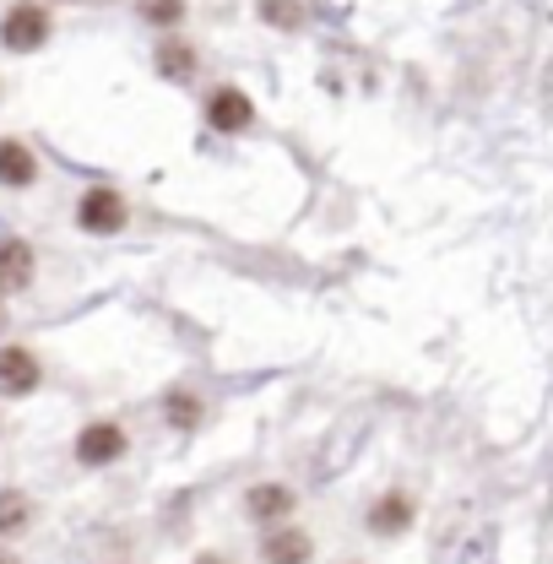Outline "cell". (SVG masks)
Here are the masks:
<instances>
[{"label": "cell", "instance_id": "ba28073f", "mask_svg": "<svg viewBox=\"0 0 553 564\" xmlns=\"http://www.w3.org/2000/svg\"><path fill=\"white\" fill-rule=\"evenodd\" d=\"M293 505H299V494L288 489V484H256V489H245V516H250L256 527L293 521Z\"/></svg>", "mask_w": 553, "mask_h": 564}, {"label": "cell", "instance_id": "7c38bea8", "mask_svg": "<svg viewBox=\"0 0 553 564\" xmlns=\"http://www.w3.org/2000/svg\"><path fill=\"white\" fill-rule=\"evenodd\" d=\"M185 0H137V17L147 22V28H158V33H174L180 22H185Z\"/></svg>", "mask_w": 553, "mask_h": 564}, {"label": "cell", "instance_id": "2e32d148", "mask_svg": "<svg viewBox=\"0 0 553 564\" xmlns=\"http://www.w3.org/2000/svg\"><path fill=\"white\" fill-rule=\"evenodd\" d=\"M191 564H228V560H223L217 549H207V554H196V560H191Z\"/></svg>", "mask_w": 553, "mask_h": 564}, {"label": "cell", "instance_id": "3957f363", "mask_svg": "<svg viewBox=\"0 0 553 564\" xmlns=\"http://www.w3.org/2000/svg\"><path fill=\"white\" fill-rule=\"evenodd\" d=\"M126 451H131V434L115 419H93L76 434V462H87V467H109V462H120Z\"/></svg>", "mask_w": 553, "mask_h": 564}, {"label": "cell", "instance_id": "e0dca14e", "mask_svg": "<svg viewBox=\"0 0 553 564\" xmlns=\"http://www.w3.org/2000/svg\"><path fill=\"white\" fill-rule=\"evenodd\" d=\"M0 564H22V560H17V554H11V549H0Z\"/></svg>", "mask_w": 553, "mask_h": 564}, {"label": "cell", "instance_id": "7a4b0ae2", "mask_svg": "<svg viewBox=\"0 0 553 564\" xmlns=\"http://www.w3.org/2000/svg\"><path fill=\"white\" fill-rule=\"evenodd\" d=\"M413 521H418V499L408 489L375 494V499H369V510H364V527H369L375 538H402Z\"/></svg>", "mask_w": 553, "mask_h": 564}, {"label": "cell", "instance_id": "6da1fadb", "mask_svg": "<svg viewBox=\"0 0 553 564\" xmlns=\"http://www.w3.org/2000/svg\"><path fill=\"white\" fill-rule=\"evenodd\" d=\"M50 33H55V22H50V11H44L39 0H17V6L0 17V44H6L11 55H33V50H44Z\"/></svg>", "mask_w": 553, "mask_h": 564}, {"label": "cell", "instance_id": "9c48e42d", "mask_svg": "<svg viewBox=\"0 0 553 564\" xmlns=\"http://www.w3.org/2000/svg\"><path fill=\"white\" fill-rule=\"evenodd\" d=\"M44 380L39 358L28 348H0V397H33Z\"/></svg>", "mask_w": 553, "mask_h": 564}, {"label": "cell", "instance_id": "5b68a950", "mask_svg": "<svg viewBox=\"0 0 553 564\" xmlns=\"http://www.w3.org/2000/svg\"><path fill=\"white\" fill-rule=\"evenodd\" d=\"M207 126L212 131H223V137L250 131V126H256V104H250V93H239V87H217V93L207 98Z\"/></svg>", "mask_w": 553, "mask_h": 564}, {"label": "cell", "instance_id": "8fae6325", "mask_svg": "<svg viewBox=\"0 0 553 564\" xmlns=\"http://www.w3.org/2000/svg\"><path fill=\"white\" fill-rule=\"evenodd\" d=\"M33 180H39V158H33L22 141H0V185L22 191V185H33Z\"/></svg>", "mask_w": 553, "mask_h": 564}, {"label": "cell", "instance_id": "30bf717a", "mask_svg": "<svg viewBox=\"0 0 553 564\" xmlns=\"http://www.w3.org/2000/svg\"><path fill=\"white\" fill-rule=\"evenodd\" d=\"M33 278H39L33 245H22V239H0V299H6V293L33 288Z\"/></svg>", "mask_w": 553, "mask_h": 564}, {"label": "cell", "instance_id": "277c9868", "mask_svg": "<svg viewBox=\"0 0 553 564\" xmlns=\"http://www.w3.org/2000/svg\"><path fill=\"white\" fill-rule=\"evenodd\" d=\"M76 223H82L87 234H120V228L131 223V207H126L120 191L98 185V191H87V196L76 202Z\"/></svg>", "mask_w": 553, "mask_h": 564}, {"label": "cell", "instance_id": "ac0fdd59", "mask_svg": "<svg viewBox=\"0 0 553 564\" xmlns=\"http://www.w3.org/2000/svg\"><path fill=\"white\" fill-rule=\"evenodd\" d=\"M0 332H6V310H0Z\"/></svg>", "mask_w": 553, "mask_h": 564}, {"label": "cell", "instance_id": "5bb4252c", "mask_svg": "<svg viewBox=\"0 0 553 564\" xmlns=\"http://www.w3.org/2000/svg\"><path fill=\"white\" fill-rule=\"evenodd\" d=\"M33 521V499L22 489H0V538H11V532H22Z\"/></svg>", "mask_w": 553, "mask_h": 564}, {"label": "cell", "instance_id": "8992f818", "mask_svg": "<svg viewBox=\"0 0 553 564\" xmlns=\"http://www.w3.org/2000/svg\"><path fill=\"white\" fill-rule=\"evenodd\" d=\"M315 560V538L293 521H276L261 538V564H310Z\"/></svg>", "mask_w": 553, "mask_h": 564}, {"label": "cell", "instance_id": "9a60e30c", "mask_svg": "<svg viewBox=\"0 0 553 564\" xmlns=\"http://www.w3.org/2000/svg\"><path fill=\"white\" fill-rule=\"evenodd\" d=\"M256 11H261V22H267V28H276V33L304 28V6H299V0H261Z\"/></svg>", "mask_w": 553, "mask_h": 564}, {"label": "cell", "instance_id": "4fadbf2b", "mask_svg": "<svg viewBox=\"0 0 553 564\" xmlns=\"http://www.w3.org/2000/svg\"><path fill=\"white\" fill-rule=\"evenodd\" d=\"M163 413H169L174 429H202V423H207V402H196L191 391H169V397H163Z\"/></svg>", "mask_w": 553, "mask_h": 564}, {"label": "cell", "instance_id": "52a82bcc", "mask_svg": "<svg viewBox=\"0 0 553 564\" xmlns=\"http://www.w3.org/2000/svg\"><path fill=\"white\" fill-rule=\"evenodd\" d=\"M152 66H158V76H163V82L185 87V82H196L202 55H196V44H191V39H180V33H163V39H158V50H152Z\"/></svg>", "mask_w": 553, "mask_h": 564}]
</instances>
